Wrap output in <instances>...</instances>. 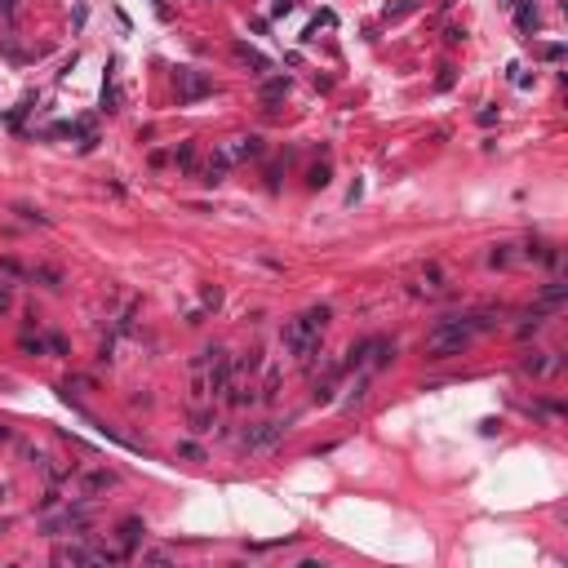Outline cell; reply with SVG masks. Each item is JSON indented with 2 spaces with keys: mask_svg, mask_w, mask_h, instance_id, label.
I'll list each match as a JSON object with an SVG mask.
<instances>
[{
  "mask_svg": "<svg viewBox=\"0 0 568 568\" xmlns=\"http://www.w3.org/2000/svg\"><path fill=\"white\" fill-rule=\"evenodd\" d=\"M120 475L116 471H89V475H80V497H93V493H107V488H116Z\"/></svg>",
  "mask_w": 568,
  "mask_h": 568,
  "instance_id": "52a82bcc",
  "label": "cell"
},
{
  "mask_svg": "<svg viewBox=\"0 0 568 568\" xmlns=\"http://www.w3.org/2000/svg\"><path fill=\"white\" fill-rule=\"evenodd\" d=\"M156 5H160V0H156Z\"/></svg>",
  "mask_w": 568,
  "mask_h": 568,
  "instance_id": "f546056e",
  "label": "cell"
},
{
  "mask_svg": "<svg viewBox=\"0 0 568 568\" xmlns=\"http://www.w3.org/2000/svg\"><path fill=\"white\" fill-rule=\"evenodd\" d=\"M174 165H178V174H191L196 169V142H182V147L174 151Z\"/></svg>",
  "mask_w": 568,
  "mask_h": 568,
  "instance_id": "5bb4252c",
  "label": "cell"
},
{
  "mask_svg": "<svg viewBox=\"0 0 568 568\" xmlns=\"http://www.w3.org/2000/svg\"><path fill=\"white\" fill-rule=\"evenodd\" d=\"M418 280H422V284H418L422 293H440V289H444V271L435 267V262H431V267H422V276H418Z\"/></svg>",
  "mask_w": 568,
  "mask_h": 568,
  "instance_id": "7c38bea8",
  "label": "cell"
},
{
  "mask_svg": "<svg viewBox=\"0 0 568 568\" xmlns=\"http://www.w3.org/2000/svg\"><path fill=\"white\" fill-rule=\"evenodd\" d=\"M178 453H182V458H191V462H200V458H204V453L196 449V444H178Z\"/></svg>",
  "mask_w": 568,
  "mask_h": 568,
  "instance_id": "d4e9b609",
  "label": "cell"
},
{
  "mask_svg": "<svg viewBox=\"0 0 568 568\" xmlns=\"http://www.w3.org/2000/svg\"><path fill=\"white\" fill-rule=\"evenodd\" d=\"M222 174H226V160H222V151H217V156L209 160V165H204V182H209V187H217V182H222Z\"/></svg>",
  "mask_w": 568,
  "mask_h": 568,
  "instance_id": "9a60e30c",
  "label": "cell"
},
{
  "mask_svg": "<svg viewBox=\"0 0 568 568\" xmlns=\"http://www.w3.org/2000/svg\"><path fill=\"white\" fill-rule=\"evenodd\" d=\"M9 302H14V298H9V289H5V284H0V316H5V311H9Z\"/></svg>",
  "mask_w": 568,
  "mask_h": 568,
  "instance_id": "4316f807",
  "label": "cell"
},
{
  "mask_svg": "<svg viewBox=\"0 0 568 568\" xmlns=\"http://www.w3.org/2000/svg\"><path fill=\"white\" fill-rule=\"evenodd\" d=\"M142 560H147V564H169L174 555H169V551H142Z\"/></svg>",
  "mask_w": 568,
  "mask_h": 568,
  "instance_id": "603a6c76",
  "label": "cell"
},
{
  "mask_svg": "<svg viewBox=\"0 0 568 568\" xmlns=\"http://www.w3.org/2000/svg\"><path fill=\"white\" fill-rule=\"evenodd\" d=\"M488 324H493V316H453V320H440V324L426 333L422 351H426V359L462 355L471 342H475V333H484Z\"/></svg>",
  "mask_w": 568,
  "mask_h": 568,
  "instance_id": "6da1fadb",
  "label": "cell"
},
{
  "mask_svg": "<svg viewBox=\"0 0 568 568\" xmlns=\"http://www.w3.org/2000/svg\"><path fill=\"white\" fill-rule=\"evenodd\" d=\"M32 280H40L45 289H58V284H62V276H58L54 267H36V271H32Z\"/></svg>",
  "mask_w": 568,
  "mask_h": 568,
  "instance_id": "e0dca14e",
  "label": "cell"
},
{
  "mask_svg": "<svg viewBox=\"0 0 568 568\" xmlns=\"http://www.w3.org/2000/svg\"><path fill=\"white\" fill-rule=\"evenodd\" d=\"M280 342H284V351H289L293 359L311 364V359L320 355V329L311 324L307 316H298V320H284V329H280Z\"/></svg>",
  "mask_w": 568,
  "mask_h": 568,
  "instance_id": "3957f363",
  "label": "cell"
},
{
  "mask_svg": "<svg viewBox=\"0 0 568 568\" xmlns=\"http://www.w3.org/2000/svg\"><path fill=\"white\" fill-rule=\"evenodd\" d=\"M364 391H368V377H355L351 395H346V409H351V404H359V400H364Z\"/></svg>",
  "mask_w": 568,
  "mask_h": 568,
  "instance_id": "d6986e66",
  "label": "cell"
},
{
  "mask_svg": "<svg viewBox=\"0 0 568 568\" xmlns=\"http://www.w3.org/2000/svg\"><path fill=\"white\" fill-rule=\"evenodd\" d=\"M488 262H493V267H510V244H497V249L488 253Z\"/></svg>",
  "mask_w": 568,
  "mask_h": 568,
  "instance_id": "ffe728a7",
  "label": "cell"
},
{
  "mask_svg": "<svg viewBox=\"0 0 568 568\" xmlns=\"http://www.w3.org/2000/svg\"><path fill=\"white\" fill-rule=\"evenodd\" d=\"M284 93H289V75H271L262 84V98H284Z\"/></svg>",
  "mask_w": 568,
  "mask_h": 568,
  "instance_id": "2e32d148",
  "label": "cell"
},
{
  "mask_svg": "<svg viewBox=\"0 0 568 568\" xmlns=\"http://www.w3.org/2000/svg\"><path fill=\"white\" fill-rule=\"evenodd\" d=\"M204 307L217 311V307H222V293H217V289H204Z\"/></svg>",
  "mask_w": 568,
  "mask_h": 568,
  "instance_id": "484cf974",
  "label": "cell"
},
{
  "mask_svg": "<svg viewBox=\"0 0 568 568\" xmlns=\"http://www.w3.org/2000/svg\"><path fill=\"white\" fill-rule=\"evenodd\" d=\"M311 187H329V165H316L311 169V178H307Z\"/></svg>",
  "mask_w": 568,
  "mask_h": 568,
  "instance_id": "44dd1931",
  "label": "cell"
},
{
  "mask_svg": "<svg viewBox=\"0 0 568 568\" xmlns=\"http://www.w3.org/2000/svg\"><path fill=\"white\" fill-rule=\"evenodd\" d=\"M307 320H311V324L320 329V333H324V324H329V320H333V307H311V311H307Z\"/></svg>",
  "mask_w": 568,
  "mask_h": 568,
  "instance_id": "ac0fdd59",
  "label": "cell"
},
{
  "mask_svg": "<svg viewBox=\"0 0 568 568\" xmlns=\"http://www.w3.org/2000/svg\"><path fill=\"white\" fill-rule=\"evenodd\" d=\"M555 364H560V359H555L551 351H542V355H528V359H524V373H533V377H546Z\"/></svg>",
  "mask_w": 568,
  "mask_h": 568,
  "instance_id": "8fae6325",
  "label": "cell"
},
{
  "mask_svg": "<svg viewBox=\"0 0 568 568\" xmlns=\"http://www.w3.org/2000/svg\"><path fill=\"white\" fill-rule=\"evenodd\" d=\"M84 524H89V510H67V515L49 519V524H45V533H67V528H84Z\"/></svg>",
  "mask_w": 568,
  "mask_h": 568,
  "instance_id": "30bf717a",
  "label": "cell"
},
{
  "mask_svg": "<svg viewBox=\"0 0 568 568\" xmlns=\"http://www.w3.org/2000/svg\"><path fill=\"white\" fill-rule=\"evenodd\" d=\"M226 382H231V355H226L222 346L196 351V359H191V400L209 404L213 395L226 391Z\"/></svg>",
  "mask_w": 568,
  "mask_h": 568,
  "instance_id": "7a4b0ae2",
  "label": "cell"
},
{
  "mask_svg": "<svg viewBox=\"0 0 568 568\" xmlns=\"http://www.w3.org/2000/svg\"><path fill=\"white\" fill-rule=\"evenodd\" d=\"M231 54H235V62H244V67H253V75H267V71H271V58H267V54H258V49H253V45H244V40L235 45Z\"/></svg>",
  "mask_w": 568,
  "mask_h": 568,
  "instance_id": "ba28073f",
  "label": "cell"
},
{
  "mask_svg": "<svg viewBox=\"0 0 568 568\" xmlns=\"http://www.w3.org/2000/svg\"><path fill=\"white\" fill-rule=\"evenodd\" d=\"M528 27H537V9H533V5L519 9V32H528Z\"/></svg>",
  "mask_w": 568,
  "mask_h": 568,
  "instance_id": "7402d4cb",
  "label": "cell"
},
{
  "mask_svg": "<svg viewBox=\"0 0 568 568\" xmlns=\"http://www.w3.org/2000/svg\"><path fill=\"white\" fill-rule=\"evenodd\" d=\"M0 501H5V484H0Z\"/></svg>",
  "mask_w": 568,
  "mask_h": 568,
  "instance_id": "83f0119b",
  "label": "cell"
},
{
  "mask_svg": "<svg viewBox=\"0 0 568 568\" xmlns=\"http://www.w3.org/2000/svg\"><path fill=\"white\" fill-rule=\"evenodd\" d=\"M284 431H289L284 422H253V426H244V431H240V449H249V453L276 449V444L284 440Z\"/></svg>",
  "mask_w": 568,
  "mask_h": 568,
  "instance_id": "277c9868",
  "label": "cell"
},
{
  "mask_svg": "<svg viewBox=\"0 0 568 568\" xmlns=\"http://www.w3.org/2000/svg\"><path fill=\"white\" fill-rule=\"evenodd\" d=\"M213 426H217V418H213L209 409H200V404H196V409H191V431L196 435H209Z\"/></svg>",
  "mask_w": 568,
  "mask_h": 568,
  "instance_id": "4fadbf2b",
  "label": "cell"
},
{
  "mask_svg": "<svg viewBox=\"0 0 568 568\" xmlns=\"http://www.w3.org/2000/svg\"><path fill=\"white\" fill-rule=\"evenodd\" d=\"M262 156V138L258 134H244V138H231L222 147V160L226 165H240V160H258Z\"/></svg>",
  "mask_w": 568,
  "mask_h": 568,
  "instance_id": "8992f818",
  "label": "cell"
},
{
  "mask_svg": "<svg viewBox=\"0 0 568 568\" xmlns=\"http://www.w3.org/2000/svg\"><path fill=\"white\" fill-rule=\"evenodd\" d=\"M209 93H213L209 75H200L191 67H178V102H200V98H209Z\"/></svg>",
  "mask_w": 568,
  "mask_h": 568,
  "instance_id": "5b68a950",
  "label": "cell"
},
{
  "mask_svg": "<svg viewBox=\"0 0 568 568\" xmlns=\"http://www.w3.org/2000/svg\"><path fill=\"white\" fill-rule=\"evenodd\" d=\"M413 5H418V0H400V5H395V9H386V18H404V14H409Z\"/></svg>",
  "mask_w": 568,
  "mask_h": 568,
  "instance_id": "cb8c5ba5",
  "label": "cell"
},
{
  "mask_svg": "<svg viewBox=\"0 0 568 568\" xmlns=\"http://www.w3.org/2000/svg\"><path fill=\"white\" fill-rule=\"evenodd\" d=\"M142 533H147V524H142V519H138V515H129V519H125V524H120V528H116V537H120V551H125V555H129V551H134V546L142 542Z\"/></svg>",
  "mask_w": 568,
  "mask_h": 568,
  "instance_id": "9c48e42d",
  "label": "cell"
},
{
  "mask_svg": "<svg viewBox=\"0 0 568 568\" xmlns=\"http://www.w3.org/2000/svg\"><path fill=\"white\" fill-rule=\"evenodd\" d=\"M0 533H5V524H0Z\"/></svg>",
  "mask_w": 568,
  "mask_h": 568,
  "instance_id": "f1b7e54d",
  "label": "cell"
}]
</instances>
